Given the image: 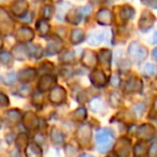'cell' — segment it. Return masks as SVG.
Wrapping results in <instances>:
<instances>
[{
  "mask_svg": "<svg viewBox=\"0 0 157 157\" xmlns=\"http://www.w3.org/2000/svg\"><path fill=\"white\" fill-rule=\"evenodd\" d=\"M114 141L113 133L108 129H100L96 133V143L100 153H105L111 148Z\"/></svg>",
  "mask_w": 157,
  "mask_h": 157,
  "instance_id": "1",
  "label": "cell"
},
{
  "mask_svg": "<svg viewBox=\"0 0 157 157\" xmlns=\"http://www.w3.org/2000/svg\"><path fill=\"white\" fill-rule=\"evenodd\" d=\"M128 55L133 61H143L147 57V50L138 42H132L128 48Z\"/></svg>",
  "mask_w": 157,
  "mask_h": 157,
  "instance_id": "2",
  "label": "cell"
},
{
  "mask_svg": "<svg viewBox=\"0 0 157 157\" xmlns=\"http://www.w3.org/2000/svg\"><path fill=\"white\" fill-rule=\"evenodd\" d=\"M63 48V41L56 36H52L48 39V46H46L45 53L46 55H54L60 52Z\"/></svg>",
  "mask_w": 157,
  "mask_h": 157,
  "instance_id": "3",
  "label": "cell"
},
{
  "mask_svg": "<svg viewBox=\"0 0 157 157\" xmlns=\"http://www.w3.org/2000/svg\"><path fill=\"white\" fill-rule=\"evenodd\" d=\"M155 17L150 11H144L139 22V27L142 31H147L154 25Z\"/></svg>",
  "mask_w": 157,
  "mask_h": 157,
  "instance_id": "4",
  "label": "cell"
},
{
  "mask_svg": "<svg viewBox=\"0 0 157 157\" xmlns=\"http://www.w3.org/2000/svg\"><path fill=\"white\" fill-rule=\"evenodd\" d=\"M78 141L82 145H85L88 142L90 141V138H92V130H90V127L88 125H83V126L80 127V129L78 130Z\"/></svg>",
  "mask_w": 157,
  "mask_h": 157,
  "instance_id": "5",
  "label": "cell"
},
{
  "mask_svg": "<svg viewBox=\"0 0 157 157\" xmlns=\"http://www.w3.org/2000/svg\"><path fill=\"white\" fill-rule=\"evenodd\" d=\"M66 99V90H63L61 86H55L52 88L50 94V100L55 105H59V103L63 102Z\"/></svg>",
  "mask_w": 157,
  "mask_h": 157,
  "instance_id": "6",
  "label": "cell"
},
{
  "mask_svg": "<svg viewBox=\"0 0 157 157\" xmlns=\"http://www.w3.org/2000/svg\"><path fill=\"white\" fill-rule=\"evenodd\" d=\"M0 25H1V33H7L13 29V23H12L11 18H10L9 14L1 9L0 11Z\"/></svg>",
  "mask_w": 157,
  "mask_h": 157,
  "instance_id": "7",
  "label": "cell"
},
{
  "mask_svg": "<svg viewBox=\"0 0 157 157\" xmlns=\"http://www.w3.org/2000/svg\"><path fill=\"white\" fill-rule=\"evenodd\" d=\"M90 81L96 87H103L107 84V76L102 71L95 70L90 73Z\"/></svg>",
  "mask_w": 157,
  "mask_h": 157,
  "instance_id": "8",
  "label": "cell"
},
{
  "mask_svg": "<svg viewBox=\"0 0 157 157\" xmlns=\"http://www.w3.org/2000/svg\"><path fill=\"white\" fill-rule=\"evenodd\" d=\"M33 30L27 26L20 28L16 33V39L20 42H28L33 40Z\"/></svg>",
  "mask_w": 157,
  "mask_h": 157,
  "instance_id": "9",
  "label": "cell"
},
{
  "mask_svg": "<svg viewBox=\"0 0 157 157\" xmlns=\"http://www.w3.org/2000/svg\"><path fill=\"white\" fill-rule=\"evenodd\" d=\"M155 135V129L152 125L146 124V125H142L139 128L137 132V136L141 139H145V140H150L154 137Z\"/></svg>",
  "mask_w": 157,
  "mask_h": 157,
  "instance_id": "10",
  "label": "cell"
},
{
  "mask_svg": "<svg viewBox=\"0 0 157 157\" xmlns=\"http://www.w3.org/2000/svg\"><path fill=\"white\" fill-rule=\"evenodd\" d=\"M55 84H56V78H55L51 75H43L39 82V88L42 92H46V90H51Z\"/></svg>",
  "mask_w": 157,
  "mask_h": 157,
  "instance_id": "11",
  "label": "cell"
},
{
  "mask_svg": "<svg viewBox=\"0 0 157 157\" xmlns=\"http://www.w3.org/2000/svg\"><path fill=\"white\" fill-rule=\"evenodd\" d=\"M112 13L108 9H101L97 13V21L101 25H111L112 24Z\"/></svg>",
  "mask_w": 157,
  "mask_h": 157,
  "instance_id": "12",
  "label": "cell"
},
{
  "mask_svg": "<svg viewBox=\"0 0 157 157\" xmlns=\"http://www.w3.org/2000/svg\"><path fill=\"white\" fill-rule=\"evenodd\" d=\"M27 8H28V3L25 0H17L12 5V11L15 15L22 16L27 12Z\"/></svg>",
  "mask_w": 157,
  "mask_h": 157,
  "instance_id": "13",
  "label": "cell"
},
{
  "mask_svg": "<svg viewBox=\"0 0 157 157\" xmlns=\"http://www.w3.org/2000/svg\"><path fill=\"white\" fill-rule=\"evenodd\" d=\"M38 124H39V122H38V118L33 113L28 112V113L25 115L24 125H25V127H26V128L29 129V130H33V129H36L38 127Z\"/></svg>",
  "mask_w": 157,
  "mask_h": 157,
  "instance_id": "14",
  "label": "cell"
},
{
  "mask_svg": "<svg viewBox=\"0 0 157 157\" xmlns=\"http://www.w3.org/2000/svg\"><path fill=\"white\" fill-rule=\"evenodd\" d=\"M83 16V13L81 11V8H78V9H73L71 11L67 12V20L68 22H70L71 24H78V23L81 22V18Z\"/></svg>",
  "mask_w": 157,
  "mask_h": 157,
  "instance_id": "15",
  "label": "cell"
},
{
  "mask_svg": "<svg viewBox=\"0 0 157 157\" xmlns=\"http://www.w3.org/2000/svg\"><path fill=\"white\" fill-rule=\"evenodd\" d=\"M82 61H83V63L86 67L94 68L97 63V56L92 51H86V52L84 53L83 57H82Z\"/></svg>",
  "mask_w": 157,
  "mask_h": 157,
  "instance_id": "16",
  "label": "cell"
},
{
  "mask_svg": "<svg viewBox=\"0 0 157 157\" xmlns=\"http://www.w3.org/2000/svg\"><path fill=\"white\" fill-rule=\"evenodd\" d=\"M103 40H105V33L101 30H97L90 33L87 41L90 45H99Z\"/></svg>",
  "mask_w": 157,
  "mask_h": 157,
  "instance_id": "17",
  "label": "cell"
},
{
  "mask_svg": "<svg viewBox=\"0 0 157 157\" xmlns=\"http://www.w3.org/2000/svg\"><path fill=\"white\" fill-rule=\"evenodd\" d=\"M28 50L29 48H27L26 45L20 44V45H17V46H14L13 54L17 59L24 60V59H26L27 57H28Z\"/></svg>",
  "mask_w": 157,
  "mask_h": 157,
  "instance_id": "18",
  "label": "cell"
},
{
  "mask_svg": "<svg viewBox=\"0 0 157 157\" xmlns=\"http://www.w3.org/2000/svg\"><path fill=\"white\" fill-rule=\"evenodd\" d=\"M26 155L27 157H41L42 150L37 143H30L26 147Z\"/></svg>",
  "mask_w": 157,
  "mask_h": 157,
  "instance_id": "19",
  "label": "cell"
},
{
  "mask_svg": "<svg viewBox=\"0 0 157 157\" xmlns=\"http://www.w3.org/2000/svg\"><path fill=\"white\" fill-rule=\"evenodd\" d=\"M36 76V70L31 69V68H27L24 69L18 73V78L23 82H29L31 81Z\"/></svg>",
  "mask_w": 157,
  "mask_h": 157,
  "instance_id": "20",
  "label": "cell"
},
{
  "mask_svg": "<svg viewBox=\"0 0 157 157\" xmlns=\"http://www.w3.org/2000/svg\"><path fill=\"white\" fill-rule=\"evenodd\" d=\"M142 88V83L140 81L139 78H132L130 81L127 83L126 86V90L129 93H132V92H140Z\"/></svg>",
  "mask_w": 157,
  "mask_h": 157,
  "instance_id": "21",
  "label": "cell"
},
{
  "mask_svg": "<svg viewBox=\"0 0 157 157\" xmlns=\"http://www.w3.org/2000/svg\"><path fill=\"white\" fill-rule=\"evenodd\" d=\"M84 31L82 29H74L71 33V37H70V41L72 44H78L81 43L84 40Z\"/></svg>",
  "mask_w": 157,
  "mask_h": 157,
  "instance_id": "22",
  "label": "cell"
},
{
  "mask_svg": "<svg viewBox=\"0 0 157 157\" xmlns=\"http://www.w3.org/2000/svg\"><path fill=\"white\" fill-rule=\"evenodd\" d=\"M136 157H144L146 155V153H148L147 146L144 142H139V143L136 144L135 150H133Z\"/></svg>",
  "mask_w": 157,
  "mask_h": 157,
  "instance_id": "23",
  "label": "cell"
},
{
  "mask_svg": "<svg viewBox=\"0 0 157 157\" xmlns=\"http://www.w3.org/2000/svg\"><path fill=\"white\" fill-rule=\"evenodd\" d=\"M111 57L112 54L109 50H102L99 54V60L101 61L103 66H107L108 68L110 67V63H111Z\"/></svg>",
  "mask_w": 157,
  "mask_h": 157,
  "instance_id": "24",
  "label": "cell"
},
{
  "mask_svg": "<svg viewBox=\"0 0 157 157\" xmlns=\"http://www.w3.org/2000/svg\"><path fill=\"white\" fill-rule=\"evenodd\" d=\"M120 15L124 21L130 20V18H132L133 15H135V11H133L132 8L129 7V6H125V7H123L122 9H121Z\"/></svg>",
  "mask_w": 157,
  "mask_h": 157,
  "instance_id": "25",
  "label": "cell"
},
{
  "mask_svg": "<svg viewBox=\"0 0 157 157\" xmlns=\"http://www.w3.org/2000/svg\"><path fill=\"white\" fill-rule=\"evenodd\" d=\"M6 117L9 121H11V122L15 123V122H18V121L22 118V113H21V111H18V110H10V111H8L7 113H6Z\"/></svg>",
  "mask_w": 157,
  "mask_h": 157,
  "instance_id": "26",
  "label": "cell"
},
{
  "mask_svg": "<svg viewBox=\"0 0 157 157\" xmlns=\"http://www.w3.org/2000/svg\"><path fill=\"white\" fill-rule=\"evenodd\" d=\"M51 140L53 143L59 144L63 141V136L61 135V132L59 130H57L56 128H53L51 131Z\"/></svg>",
  "mask_w": 157,
  "mask_h": 157,
  "instance_id": "27",
  "label": "cell"
},
{
  "mask_svg": "<svg viewBox=\"0 0 157 157\" xmlns=\"http://www.w3.org/2000/svg\"><path fill=\"white\" fill-rule=\"evenodd\" d=\"M37 29L41 35L45 36L50 31V25L48 24V22L45 20H41L37 23Z\"/></svg>",
  "mask_w": 157,
  "mask_h": 157,
  "instance_id": "28",
  "label": "cell"
},
{
  "mask_svg": "<svg viewBox=\"0 0 157 157\" xmlns=\"http://www.w3.org/2000/svg\"><path fill=\"white\" fill-rule=\"evenodd\" d=\"M16 78H17V76H16L15 73H7L1 75V81H2V83L7 84V85L13 84L16 81Z\"/></svg>",
  "mask_w": 157,
  "mask_h": 157,
  "instance_id": "29",
  "label": "cell"
},
{
  "mask_svg": "<svg viewBox=\"0 0 157 157\" xmlns=\"http://www.w3.org/2000/svg\"><path fill=\"white\" fill-rule=\"evenodd\" d=\"M143 69L144 72L151 76H154L155 74H157V66L153 65V63H146Z\"/></svg>",
  "mask_w": 157,
  "mask_h": 157,
  "instance_id": "30",
  "label": "cell"
},
{
  "mask_svg": "<svg viewBox=\"0 0 157 157\" xmlns=\"http://www.w3.org/2000/svg\"><path fill=\"white\" fill-rule=\"evenodd\" d=\"M90 108H92L93 111L100 112L101 110H102L103 105H102V102H101L100 99H94V100L90 102Z\"/></svg>",
  "mask_w": 157,
  "mask_h": 157,
  "instance_id": "31",
  "label": "cell"
},
{
  "mask_svg": "<svg viewBox=\"0 0 157 157\" xmlns=\"http://www.w3.org/2000/svg\"><path fill=\"white\" fill-rule=\"evenodd\" d=\"M16 144L20 148H25L27 144V136L25 133H21L16 140Z\"/></svg>",
  "mask_w": 157,
  "mask_h": 157,
  "instance_id": "32",
  "label": "cell"
},
{
  "mask_svg": "<svg viewBox=\"0 0 157 157\" xmlns=\"http://www.w3.org/2000/svg\"><path fill=\"white\" fill-rule=\"evenodd\" d=\"M0 58H1V61H2L3 65L8 66L12 63V55L8 52H2L1 55H0Z\"/></svg>",
  "mask_w": 157,
  "mask_h": 157,
  "instance_id": "33",
  "label": "cell"
},
{
  "mask_svg": "<svg viewBox=\"0 0 157 157\" xmlns=\"http://www.w3.org/2000/svg\"><path fill=\"white\" fill-rule=\"evenodd\" d=\"M53 10H54V9H53L52 6H48V5L44 6L43 11H42V14H43V17L45 18V20H50V18L52 17Z\"/></svg>",
  "mask_w": 157,
  "mask_h": 157,
  "instance_id": "34",
  "label": "cell"
},
{
  "mask_svg": "<svg viewBox=\"0 0 157 157\" xmlns=\"http://www.w3.org/2000/svg\"><path fill=\"white\" fill-rule=\"evenodd\" d=\"M63 63H73L74 60V54L72 51H67L66 53H63V57H61Z\"/></svg>",
  "mask_w": 157,
  "mask_h": 157,
  "instance_id": "35",
  "label": "cell"
},
{
  "mask_svg": "<svg viewBox=\"0 0 157 157\" xmlns=\"http://www.w3.org/2000/svg\"><path fill=\"white\" fill-rule=\"evenodd\" d=\"M110 101H111V103L114 105V107H117V105H120V101H121L120 95H118L117 93H112V94L110 95Z\"/></svg>",
  "mask_w": 157,
  "mask_h": 157,
  "instance_id": "36",
  "label": "cell"
},
{
  "mask_svg": "<svg viewBox=\"0 0 157 157\" xmlns=\"http://www.w3.org/2000/svg\"><path fill=\"white\" fill-rule=\"evenodd\" d=\"M75 117L78 121H84L86 118V111L84 108H80L75 111Z\"/></svg>",
  "mask_w": 157,
  "mask_h": 157,
  "instance_id": "37",
  "label": "cell"
},
{
  "mask_svg": "<svg viewBox=\"0 0 157 157\" xmlns=\"http://www.w3.org/2000/svg\"><path fill=\"white\" fill-rule=\"evenodd\" d=\"M148 157H157V145H152L148 150Z\"/></svg>",
  "mask_w": 157,
  "mask_h": 157,
  "instance_id": "38",
  "label": "cell"
},
{
  "mask_svg": "<svg viewBox=\"0 0 157 157\" xmlns=\"http://www.w3.org/2000/svg\"><path fill=\"white\" fill-rule=\"evenodd\" d=\"M0 102H1V105L2 107H6V105H9V99L7 98L5 94H1L0 95Z\"/></svg>",
  "mask_w": 157,
  "mask_h": 157,
  "instance_id": "39",
  "label": "cell"
},
{
  "mask_svg": "<svg viewBox=\"0 0 157 157\" xmlns=\"http://www.w3.org/2000/svg\"><path fill=\"white\" fill-rule=\"evenodd\" d=\"M145 5L152 6V7H157V0H142Z\"/></svg>",
  "mask_w": 157,
  "mask_h": 157,
  "instance_id": "40",
  "label": "cell"
},
{
  "mask_svg": "<svg viewBox=\"0 0 157 157\" xmlns=\"http://www.w3.org/2000/svg\"><path fill=\"white\" fill-rule=\"evenodd\" d=\"M111 83L113 86H115V87H117L118 84H120V80H118L117 76H113V78H111Z\"/></svg>",
  "mask_w": 157,
  "mask_h": 157,
  "instance_id": "41",
  "label": "cell"
},
{
  "mask_svg": "<svg viewBox=\"0 0 157 157\" xmlns=\"http://www.w3.org/2000/svg\"><path fill=\"white\" fill-rule=\"evenodd\" d=\"M152 113H153V114H157V97H156V99L154 100V103H153Z\"/></svg>",
  "mask_w": 157,
  "mask_h": 157,
  "instance_id": "42",
  "label": "cell"
},
{
  "mask_svg": "<svg viewBox=\"0 0 157 157\" xmlns=\"http://www.w3.org/2000/svg\"><path fill=\"white\" fill-rule=\"evenodd\" d=\"M143 105H141V111H140V115H141V114H142V111H143ZM135 110H136V111H139V105H136V107H135Z\"/></svg>",
  "mask_w": 157,
  "mask_h": 157,
  "instance_id": "43",
  "label": "cell"
},
{
  "mask_svg": "<svg viewBox=\"0 0 157 157\" xmlns=\"http://www.w3.org/2000/svg\"><path fill=\"white\" fill-rule=\"evenodd\" d=\"M156 43L157 42V33H155L154 35H153V40H152V43Z\"/></svg>",
  "mask_w": 157,
  "mask_h": 157,
  "instance_id": "44",
  "label": "cell"
},
{
  "mask_svg": "<svg viewBox=\"0 0 157 157\" xmlns=\"http://www.w3.org/2000/svg\"><path fill=\"white\" fill-rule=\"evenodd\" d=\"M153 57H154V58L157 60V48H155L154 51H153Z\"/></svg>",
  "mask_w": 157,
  "mask_h": 157,
  "instance_id": "45",
  "label": "cell"
},
{
  "mask_svg": "<svg viewBox=\"0 0 157 157\" xmlns=\"http://www.w3.org/2000/svg\"><path fill=\"white\" fill-rule=\"evenodd\" d=\"M107 157H117L115 154H111V155H109V156H107Z\"/></svg>",
  "mask_w": 157,
  "mask_h": 157,
  "instance_id": "46",
  "label": "cell"
},
{
  "mask_svg": "<svg viewBox=\"0 0 157 157\" xmlns=\"http://www.w3.org/2000/svg\"><path fill=\"white\" fill-rule=\"evenodd\" d=\"M81 157H93V156H90V155H82Z\"/></svg>",
  "mask_w": 157,
  "mask_h": 157,
  "instance_id": "47",
  "label": "cell"
},
{
  "mask_svg": "<svg viewBox=\"0 0 157 157\" xmlns=\"http://www.w3.org/2000/svg\"><path fill=\"white\" fill-rule=\"evenodd\" d=\"M53 1H54V2H59L60 0H53Z\"/></svg>",
  "mask_w": 157,
  "mask_h": 157,
  "instance_id": "48",
  "label": "cell"
}]
</instances>
